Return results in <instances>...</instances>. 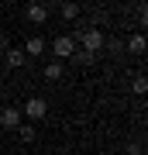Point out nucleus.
<instances>
[{
    "label": "nucleus",
    "instance_id": "f257e3e1",
    "mask_svg": "<svg viewBox=\"0 0 148 155\" xmlns=\"http://www.w3.org/2000/svg\"><path fill=\"white\" fill-rule=\"evenodd\" d=\"M79 45H83L86 55H97V52L107 45V38H104V31H100V28H86V31L79 35Z\"/></svg>",
    "mask_w": 148,
    "mask_h": 155
},
{
    "label": "nucleus",
    "instance_id": "f03ea898",
    "mask_svg": "<svg viewBox=\"0 0 148 155\" xmlns=\"http://www.w3.org/2000/svg\"><path fill=\"white\" fill-rule=\"evenodd\" d=\"M52 52H55V62L59 59H72L76 55V38H72V35H59V38L52 41Z\"/></svg>",
    "mask_w": 148,
    "mask_h": 155
},
{
    "label": "nucleus",
    "instance_id": "7ed1b4c3",
    "mask_svg": "<svg viewBox=\"0 0 148 155\" xmlns=\"http://www.w3.org/2000/svg\"><path fill=\"white\" fill-rule=\"evenodd\" d=\"M21 114H28L31 121H45V114H48V104H45L41 97H31V100L24 104V110H21Z\"/></svg>",
    "mask_w": 148,
    "mask_h": 155
},
{
    "label": "nucleus",
    "instance_id": "20e7f679",
    "mask_svg": "<svg viewBox=\"0 0 148 155\" xmlns=\"http://www.w3.org/2000/svg\"><path fill=\"white\" fill-rule=\"evenodd\" d=\"M21 110H17V107H4V110H0V124H4V127H11V131H14V127H21L24 121H21Z\"/></svg>",
    "mask_w": 148,
    "mask_h": 155
},
{
    "label": "nucleus",
    "instance_id": "39448f33",
    "mask_svg": "<svg viewBox=\"0 0 148 155\" xmlns=\"http://www.w3.org/2000/svg\"><path fill=\"white\" fill-rule=\"evenodd\" d=\"M24 62H28V55H24V48H14V45H11V48L4 52V66H7V69H21Z\"/></svg>",
    "mask_w": 148,
    "mask_h": 155
},
{
    "label": "nucleus",
    "instance_id": "423d86ee",
    "mask_svg": "<svg viewBox=\"0 0 148 155\" xmlns=\"http://www.w3.org/2000/svg\"><path fill=\"white\" fill-rule=\"evenodd\" d=\"M28 21H31V24H45V21H48V7H45V4H28Z\"/></svg>",
    "mask_w": 148,
    "mask_h": 155
},
{
    "label": "nucleus",
    "instance_id": "0eeeda50",
    "mask_svg": "<svg viewBox=\"0 0 148 155\" xmlns=\"http://www.w3.org/2000/svg\"><path fill=\"white\" fill-rule=\"evenodd\" d=\"M41 52H45V38L41 35H31L28 45H24V55H41Z\"/></svg>",
    "mask_w": 148,
    "mask_h": 155
},
{
    "label": "nucleus",
    "instance_id": "6e6552de",
    "mask_svg": "<svg viewBox=\"0 0 148 155\" xmlns=\"http://www.w3.org/2000/svg\"><path fill=\"white\" fill-rule=\"evenodd\" d=\"M127 52H131V55H145V35L141 31L127 38Z\"/></svg>",
    "mask_w": 148,
    "mask_h": 155
},
{
    "label": "nucleus",
    "instance_id": "1a4fd4ad",
    "mask_svg": "<svg viewBox=\"0 0 148 155\" xmlns=\"http://www.w3.org/2000/svg\"><path fill=\"white\" fill-rule=\"evenodd\" d=\"M59 14L66 17V21H76L79 17V4H59Z\"/></svg>",
    "mask_w": 148,
    "mask_h": 155
},
{
    "label": "nucleus",
    "instance_id": "9d476101",
    "mask_svg": "<svg viewBox=\"0 0 148 155\" xmlns=\"http://www.w3.org/2000/svg\"><path fill=\"white\" fill-rule=\"evenodd\" d=\"M45 79H62V62H45Z\"/></svg>",
    "mask_w": 148,
    "mask_h": 155
},
{
    "label": "nucleus",
    "instance_id": "9b49d317",
    "mask_svg": "<svg viewBox=\"0 0 148 155\" xmlns=\"http://www.w3.org/2000/svg\"><path fill=\"white\" fill-rule=\"evenodd\" d=\"M17 134H21V141H24V145H31L35 138H38V134H35V127H31V124H21V127H17Z\"/></svg>",
    "mask_w": 148,
    "mask_h": 155
},
{
    "label": "nucleus",
    "instance_id": "f8f14e48",
    "mask_svg": "<svg viewBox=\"0 0 148 155\" xmlns=\"http://www.w3.org/2000/svg\"><path fill=\"white\" fill-rule=\"evenodd\" d=\"M131 90H134V93H145V90H148V79L145 76H134L131 79Z\"/></svg>",
    "mask_w": 148,
    "mask_h": 155
},
{
    "label": "nucleus",
    "instance_id": "ddd939ff",
    "mask_svg": "<svg viewBox=\"0 0 148 155\" xmlns=\"http://www.w3.org/2000/svg\"><path fill=\"white\" fill-rule=\"evenodd\" d=\"M127 155H141V145H138V141H134V145H127Z\"/></svg>",
    "mask_w": 148,
    "mask_h": 155
},
{
    "label": "nucleus",
    "instance_id": "4468645a",
    "mask_svg": "<svg viewBox=\"0 0 148 155\" xmlns=\"http://www.w3.org/2000/svg\"><path fill=\"white\" fill-rule=\"evenodd\" d=\"M11 48V41H7V35H0V52H7Z\"/></svg>",
    "mask_w": 148,
    "mask_h": 155
},
{
    "label": "nucleus",
    "instance_id": "2eb2a0df",
    "mask_svg": "<svg viewBox=\"0 0 148 155\" xmlns=\"http://www.w3.org/2000/svg\"><path fill=\"white\" fill-rule=\"evenodd\" d=\"M55 155H69V152H55Z\"/></svg>",
    "mask_w": 148,
    "mask_h": 155
}]
</instances>
